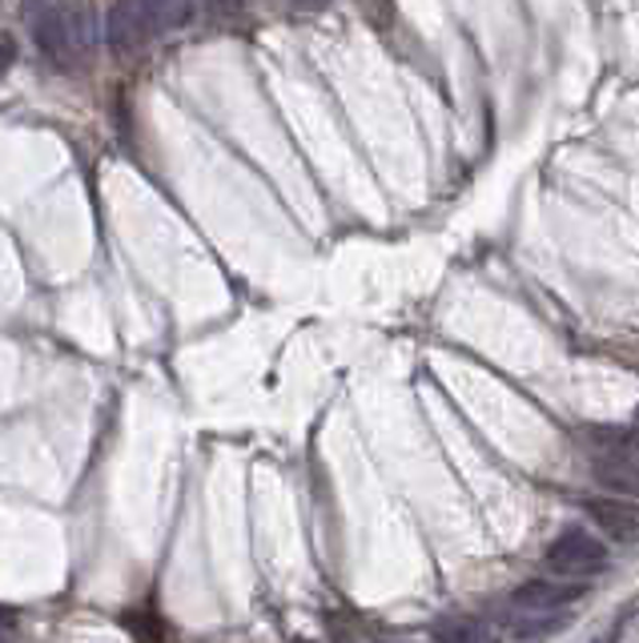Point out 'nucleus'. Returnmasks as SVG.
Wrapping results in <instances>:
<instances>
[{"label":"nucleus","mask_w":639,"mask_h":643,"mask_svg":"<svg viewBox=\"0 0 639 643\" xmlns=\"http://www.w3.org/2000/svg\"><path fill=\"white\" fill-rule=\"evenodd\" d=\"M105 37H109V45H113L117 57H137V52L146 49V40L153 37L146 0H113Z\"/></svg>","instance_id":"nucleus-3"},{"label":"nucleus","mask_w":639,"mask_h":643,"mask_svg":"<svg viewBox=\"0 0 639 643\" xmlns=\"http://www.w3.org/2000/svg\"><path fill=\"white\" fill-rule=\"evenodd\" d=\"M25 21L37 49L57 69H73L77 61H85L73 33V0H25Z\"/></svg>","instance_id":"nucleus-1"},{"label":"nucleus","mask_w":639,"mask_h":643,"mask_svg":"<svg viewBox=\"0 0 639 643\" xmlns=\"http://www.w3.org/2000/svg\"><path fill=\"white\" fill-rule=\"evenodd\" d=\"M146 13H149L153 33H173V28L189 25L194 0H146Z\"/></svg>","instance_id":"nucleus-8"},{"label":"nucleus","mask_w":639,"mask_h":643,"mask_svg":"<svg viewBox=\"0 0 639 643\" xmlns=\"http://www.w3.org/2000/svg\"><path fill=\"white\" fill-rule=\"evenodd\" d=\"M636 422H639V410H636Z\"/></svg>","instance_id":"nucleus-14"},{"label":"nucleus","mask_w":639,"mask_h":643,"mask_svg":"<svg viewBox=\"0 0 639 643\" xmlns=\"http://www.w3.org/2000/svg\"><path fill=\"white\" fill-rule=\"evenodd\" d=\"M588 595L583 580H527L511 592V604L519 611H564Z\"/></svg>","instance_id":"nucleus-5"},{"label":"nucleus","mask_w":639,"mask_h":643,"mask_svg":"<svg viewBox=\"0 0 639 643\" xmlns=\"http://www.w3.org/2000/svg\"><path fill=\"white\" fill-rule=\"evenodd\" d=\"M431 635L434 643H499V631L479 616H443Z\"/></svg>","instance_id":"nucleus-7"},{"label":"nucleus","mask_w":639,"mask_h":643,"mask_svg":"<svg viewBox=\"0 0 639 643\" xmlns=\"http://www.w3.org/2000/svg\"><path fill=\"white\" fill-rule=\"evenodd\" d=\"M547 568H551L559 580H588V575L607 571V547H603L591 531H583V527H567V531L547 547Z\"/></svg>","instance_id":"nucleus-2"},{"label":"nucleus","mask_w":639,"mask_h":643,"mask_svg":"<svg viewBox=\"0 0 639 643\" xmlns=\"http://www.w3.org/2000/svg\"><path fill=\"white\" fill-rule=\"evenodd\" d=\"M294 643H310V640H294Z\"/></svg>","instance_id":"nucleus-13"},{"label":"nucleus","mask_w":639,"mask_h":643,"mask_svg":"<svg viewBox=\"0 0 639 643\" xmlns=\"http://www.w3.org/2000/svg\"><path fill=\"white\" fill-rule=\"evenodd\" d=\"M121 623L137 643H170L165 619H161L158 611H149V607H141V611H125Z\"/></svg>","instance_id":"nucleus-9"},{"label":"nucleus","mask_w":639,"mask_h":643,"mask_svg":"<svg viewBox=\"0 0 639 643\" xmlns=\"http://www.w3.org/2000/svg\"><path fill=\"white\" fill-rule=\"evenodd\" d=\"M294 4H302V9H318V4H326V0H294Z\"/></svg>","instance_id":"nucleus-12"},{"label":"nucleus","mask_w":639,"mask_h":643,"mask_svg":"<svg viewBox=\"0 0 639 643\" xmlns=\"http://www.w3.org/2000/svg\"><path fill=\"white\" fill-rule=\"evenodd\" d=\"M16 61V40L13 33H0V73H9V65Z\"/></svg>","instance_id":"nucleus-11"},{"label":"nucleus","mask_w":639,"mask_h":643,"mask_svg":"<svg viewBox=\"0 0 639 643\" xmlns=\"http://www.w3.org/2000/svg\"><path fill=\"white\" fill-rule=\"evenodd\" d=\"M591 475H595L607 491H624L627 499L639 495V455H595Z\"/></svg>","instance_id":"nucleus-6"},{"label":"nucleus","mask_w":639,"mask_h":643,"mask_svg":"<svg viewBox=\"0 0 639 643\" xmlns=\"http://www.w3.org/2000/svg\"><path fill=\"white\" fill-rule=\"evenodd\" d=\"M627 619H631V607H619V611H615V619L607 623V631H603V635H595L591 643H619V635H624V628H627Z\"/></svg>","instance_id":"nucleus-10"},{"label":"nucleus","mask_w":639,"mask_h":643,"mask_svg":"<svg viewBox=\"0 0 639 643\" xmlns=\"http://www.w3.org/2000/svg\"><path fill=\"white\" fill-rule=\"evenodd\" d=\"M579 507L591 523H600V531H607L619 543H636L639 539V499H612V495H591L579 499Z\"/></svg>","instance_id":"nucleus-4"}]
</instances>
